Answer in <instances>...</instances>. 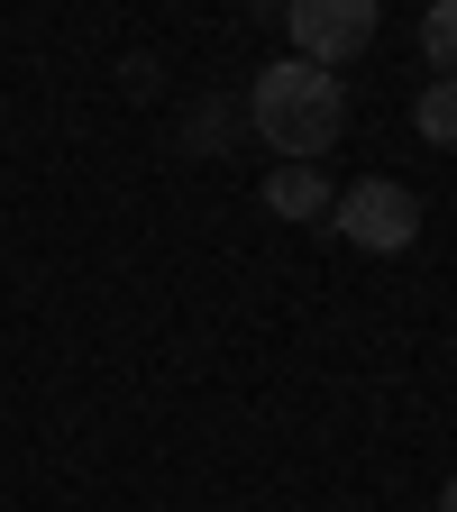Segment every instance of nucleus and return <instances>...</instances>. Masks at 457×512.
Masks as SVG:
<instances>
[{"instance_id":"0eeeda50","label":"nucleus","mask_w":457,"mask_h":512,"mask_svg":"<svg viewBox=\"0 0 457 512\" xmlns=\"http://www.w3.org/2000/svg\"><path fill=\"white\" fill-rule=\"evenodd\" d=\"M220 138H229V101H202V110L183 119V147L192 156H220Z\"/></svg>"},{"instance_id":"7ed1b4c3","label":"nucleus","mask_w":457,"mask_h":512,"mask_svg":"<svg viewBox=\"0 0 457 512\" xmlns=\"http://www.w3.org/2000/svg\"><path fill=\"white\" fill-rule=\"evenodd\" d=\"M284 37H293L302 64L339 74V64L366 55V37H375V0H293V10H284Z\"/></svg>"},{"instance_id":"20e7f679","label":"nucleus","mask_w":457,"mask_h":512,"mask_svg":"<svg viewBox=\"0 0 457 512\" xmlns=\"http://www.w3.org/2000/svg\"><path fill=\"white\" fill-rule=\"evenodd\" d=\"M330 202H339V192H330L320 165H275L266 174V211L275 220H330Z\"/></svg>"},{"instance_id":"39448f33","label":"nucleus","mask_w":457,"mask_h":512,"mask_svg":"<svg viewBox=\"0 0 457 512\" xmlns=\"http://www.w3.org/2000/svg\"><path fill=\"white\" fill-rule=\"evenodd\" d=\"M421 55L439 64V83H457V0H430L421 10Z\"/></svg>"},{"instance_id":"f03ea898","label":"nucleus","mask_w":457,"mask_h":512,"mask_svg":"<svg viewBox=\"0 0 457 512\" xmlns=\"http://www.w3.org/2000/svg\"><path fill=\"white\" fill-rule=\"evenodd\" d=\"M330 229L348 247H366V256H403L421 238V192L394 183V174H366V183H348L339 202H330Z\"/></svg>"},{"instance_id":"6e6552de","label":"nucleus","mask_w":457,"mask_h":512,"mask_svg":"<svg viewBox=\"0 0 457 512\" xmlns=\"http://www.w3.org/2000/svg\"><path fill=\"white\" fill-rule=\"evenodd\" d=\"M439 512H457V476H448V485H439Z\"/></svg>"},{"instance_id":"423d86ee","label":"nucleus","mask_w":457,"mask_h":512,"mask_svg":"<svg viewBox=\"0 0 457 512\" xmlns=\"http://www.w3.org/2000/svg\"><path fill=\"white\" fill-rule=\"evenodd\" d=\"M412 128L430 147H457V83H430L421 101H412Z\"/></svg>"},{"instance_id":"f257e3e1","label":"nucleus","mask_w":457,"mask_h":512,"mask_svg":"<svg viewBox=\"0 0 457 512\" xmlns=\"http://www.w3.org/2000/svg\"><path fill=\"white\" fill-rule=\"evenodd\" d=\"M247 128H256V147H275L284 165H311L320 147L348 138V83L302 64V55H284V64H266V74L247 83Z\"/></svg>"}]
</instances>
